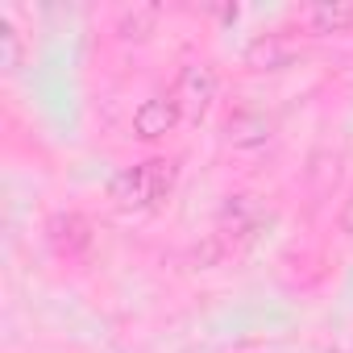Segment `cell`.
Returning <instances> with one entry per match:
<instances>
[{
	"label": "cell",
	"instance_id": "6da1fadb",
	"mask_svg": "<svg viewBox=\"0 0 353 353\" xmlns=\"http://www.w3.org/2000/svg\"><path fill=\"white\" fill-rule=\"evenodd\" d=\"M174 179H179V162L174 158H145L117 174L108 183V196L121 208H154L174 192Z\"/></svg>",
	"mask_w": 353,
	"mask_h": 353
},
{
	"label": "cell",
	"instance_id": "7a4b0ae2",
	"mask_svg": "<svg viewBox=\"0 0 353 353\" xmlns=\"http://www.w3.org/2000/svg\"><path fill=\"white\" fill-rule=\"evenodd\" d=\"M216 71L212 67H204V63H188L183 71H179V79H174V88H170V100L179 104V112H183V121H204L208 117V108H212V100H216Z\"/></svg>",
	"mask_w": 353,
	"mask_h": 353
},
{
	"label": "cell",
	"instance_id": "3957f363",
	"mask_svg": "<svg viewBox=\"0 0 353 353\" xmlns=\"http://www.w3.org/2000/svg\"><path fill=\"white\" fill-rule=\"evenodd\" d=\"M46 241L59 258H83L92 250V221L79 216V212H54L46 221Z\"/></svg>",
	"mask_w": 353,
	"mask_h": 353
},
{
	"label": "cell",
	"instance_id": "277c9868",
	"mask_svg": "<svg viewBox=\"0 0 353 353\" xmlns=\"http://www.w3.org/2000/svg\"><path fill=\"white\" fill-rule=\"evenodd\" d=\"M299 26H303L312 38L349 34V30H353V0H316V5L299 9Z\"/></svg>",
	"mask_w": 353,
	"mask_h": 353
},
{
	"label": "cell",
	"instance_id": "5b68a950",
	"mask_svg": "<svg viewBox=\"0 0 353 353\" xmlns=\"http://www.w3.org/2000/svg\"><path fill=\"white\" fill-rule=\"evenodd\" d=\"M179 121H183V112H179V104H174L170 96H150L133 112V133L141 141H154V137H166Z\"/></svg>",
	"mask_w": 353,
	"mask_h": 353
},
{
	"label": "cell",
	"instance_id": "8992f818",
	"mask_svg": "<svg viewBox=\"0 0 353 353\" xmlns=\"http://www.w3.org/2000/svg\"><path fill=\"white\" fill-rule=\"evenodd\" d=\"M295 54H299V42H295L291 34L274 30V34H262V38H254V42H250L245 63H250L254 71H279V67H287Z\"/></svg>",
	"mask_w": 353,
	"mask_h": 353
},
{
	"label": "cell",
	"instance_id": "52a82bcc",
	"mask_svg": "<svg viewBox=\"0 0 353 353\" xmlns=\"http://www.w3.org/2000/svg\"><path fill=\"white\" fill-rule=\"evenodd\" d=\"M225 133H229V141L237 150H258V145L270 141V121L262 112H233L229 125H225Z\"/></svg>",
	"mask_w": 353,
	"mask_h": 353
},
{
	"label": "cell",
	"instance_id": "ba28073f",
	"mask_svg": "<svg viewBox=\"0 0 353 353\" xmlns=\"http://www.w3.org/2000/svg\"><path fill=\"white\" fill-rule=\"evenodd\" d=\"M154 26H158V9H154V5H137V9H125V13H121L117 34H121L125 42H145V38L154 34Z\"/></svg>",
	"mask_w": 353,
	"mask_h": 353
},
{
	"label": "cell",
	"instance_id": "9c48e42d",
	"mask_svg": "<svg viewBox=\"0 0 353 353\" xmlns=\"http://www.w3.org/2000/svg\"><path fill=\"white\" fill-rule=\"evenodd\" d=\"M26 59V42H21V30L9 21V17H0V67L5 71H17Z\"/></svg>",
	"mask_w": 353,
	"mask_h": 353
}]
</instances>
